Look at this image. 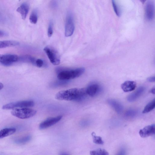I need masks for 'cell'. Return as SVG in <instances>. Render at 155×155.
<instances>
[{"label":"cell","instance_id":"6da1fadb","mask_svg":"<svg viewBox=\"0 0 155 155\" xmlns=\"http://www.w3.org/2000/svg\"><path fill=\"white\" fill-rule=\"evenodd\" d=\"M87 94L84 88H73L57 93L55 98L59 100L80 101L85 98Z\"/></svg>","mask_w":155,"mask_h":155},{"label":"cell","instance_id":"7a4b0ae2","mask_svg":"<svg viewBox=\"0 0 155 155\" xmlns=\"http://www.w3.org/2000/svg\"><path fill=\"white\" fill-rule=\"evenodd\" d=\"M85 71V69L83 67L72 70H63L59 73L57 78L60 80L62 81L73 79L80 76Z\"/></svg>","mask_w":155,"mask_h":155},{"label":"cell","instance_id":"3957f363","mask_svg":"<svg viewBox=\"0 0 155 155\" xmlns=\"http://www.w3.org/2000/svg\"><path fill=\"white\" fill-rule=\"evenodd\" d=\"M36 110L30 108H15L11 112L14 116L21 119L28 118L36 114Z\"/></svg>","mask_w":155,"mask_h":155},{"label":"cell","instance_id":"277c9868","mask_svg":"<svg viewBox=\"0 0 155 155\" xmlns=\"http://www.w3.org/2000/svg\"><path fill=\"white\" fill-rule=\"evenodd\" d=\"M35 103L32 101H24L11 103L3 106V109L8 110L17 108H29L34 107Z\"/></svg>","mask_w":155,"mask_h":155},{"label":"cell","instance_id":"5b68a950","mask_svg":"<svg viewBox=\"0 0 155 155\" xmlns=\"http://www.w3.org/2000/svg\"><path fill=\"white\" fill-rule=\"evenodd\" d=\"M51 63L54 65H59L60 62V55L57 51L50 47H46L44 49Z\"/></svg>","mask_w":155,"mask_h":155},{"label":"cell","instance_id":"8992f818","mask_svg":"<svg viewBox=\"0 0 155 155\" xmlns=\"http://www.w3.org/2000/svg\"><path fill=\"white\" fill-rule=\"evenodd\" d=\"M75 29L73 17L70 12L66 16L65 27V35L66 37H70L73 34Z\"/></svg>","mask_w":155,"mask_h":155},{"label":"cell","instance_id":"52a82bcc","mask_svg":"<svg viewBox=\"0 0 155 155\" xmlns=\"http://www.w3.org/2000/svg\"><path fill=\"white\" fill-rule=\"evenodd\" d=\"M19 60V57L15 54H0V63L4 65H11Z\"/></svg>","mask_w":155,"mask_h":155},{"label":"cell","instance_id":"ba28073f","mask_svg":"<svg viewBox=\"0 0 155 155\" xmlns=\"http://www.w3.org/2000/svg\"><path fill=\"white\" fill-rule=\"evenodd\" d=\"M62 116L50 118L42 122L39 126L40 129H44L50 127L58 122L62 118Z\"/></svg>","mask_w":155,"mask_h":155},{"label":"cell","instance_id":"9c48e42d","mask_svg":"<svg viewBox=\"0 0 155 155\" xmlns=\"http://www.w3.org/2000/svg\"><path fill=\"white\" fill-rule=\"evenodd\" d=\"M145 15L146 19L152 20L154 17V5L152 1H149L146 3L145 7Z\"/></svg>","mask_w":155,"mask_h":155},{"label":"cell","instance_id":"30bf717a","mask_svg":"<svg viewBox=\"0 0 155 155\" xmlns=\"http://www.w3.org/2000/svg\"><path fill=\"white\" fill-rule=\"evenodd\" d=\"M155 133V126L154 124L147 126L140 130L139 134L143 138H147L154 135Z\"/></svg>","mask_w":155,"mask_h":155},{"label":"cell","instance_id":"8fae6325","mask_svg":"<svg viewBox=\"0 0 155 155\" xmlns=\"http://www.w3.org/2000/svg\"><path fill=\"white\" fill-rule=\"evenodd\" d=\"M145 90L144 87H140L135 92L128 96L127 98L128 101L130 103L135 101L142 94Z\"/></svg>","mask_w":155,"mask_h":155},{"label":"cell","instance_id":"7c38bea8","mask_svg":"<svg viewBox=\"0 0 155 155\" xmlns=\"http://www.w3.org/2000/svg\"><path fill=\"white\" fill-rule=\"evenodd\" d=\"M100 90V87L99 85L96 84H93L87 87L86 89V92L87 95L91 97H93L99 93Z\"/></svg>","mask_w":155,"mask_h":155},{"label":"cell","instance_id":"4fadbf2b","mask_svg":"<svg viewBox=\"0 0 155 155\" xmlns=\"http://www.w3.org/2000/svg\"><path fill=\"white\" fill-rule=\"evenodd\" d=\"M136 83L133 81H127L121 85L122 89L125 92H128L134 90L136 87Z\"/></svg>","mask_w":155,"mask_h":155},{"label":"cell","instance_id":"5bb4252c","mask_svg":"<svg viewBox=\"0 0 155 155\" xmlns=\"http://www.w3.org/2000/svg\"><path fill=\"white\" fill-rule=\"evenodd\" d=\"M108 104L112 107L118 114L123 112V108L122 105L118 101L113 99H109L107 101Z\"/></svg>","mask_w":155,"mask_h":155},{"label":"cell","instance_id":"9a60e30c","mask_svg":"<svg viewBox=\"0 0 155 155\" xmlns=\"http://www.w3.org/2000/svg\"><path fill=\"white\" fill-rule=\"evenodd\" d=\"M29 10V6L27 3L22 4L17 9V12L20 14L22 19L25 20L28 13Z\"/></svg>","mask_w":155,"mask_h":155},{"label":"cell","instance_id":"2e32d148","mask_svg":"<svg viewBox=\"0 0 155 155\" xmlns=\"http://www.w3.org/2000/svg\"><path fill=\"white\" fill-rule=\"evenodd\" d=\"M19 43L14 40L0 41V49L18 46Z\"/></svg>","mask_w":155,"mask_h":155},{"label":"cell","instance_id":"e0dca14e","mask_svg":"<svg viewBox=\"0 0 155 155\" xmlns=\"http://www.w3.org/2000/svg\"><path fill=\"white\" fill-rule=\"evenodd\" d=\"M16 129L14 128H6L0 131V138L12 135L15 133Z\"/></svg>","mask_w":155,"mask_h":155},{"label":"cell","instance_id":"ac0fdd59","mask_svg":"<svg viewBox=\"0 0 155 155\" xmlns=\"http://www.w3.org/2000/svg\"><path fill=\"white\" fill-rule=\"evenodd\" d=\"M155 106V99H154L145 106L143 111V113L145 114L150 112L154 108Z\"/></svg>","mask_w":155,"mask_h":155},{"label":"cell","instance_id":"d6986e66","mask_svg":"<svg viewBox=\"0 0 155 155\" xmlns=\"http://www.w3.org/2000/svg\"><path fill=\"white\" fill-rule=\"evenodd\" d=\"M31 136L28 135L16 139L15 140V142L19 144H22L28 142L31 140Z\"/></svg>","mask_w":155,"mask_h":155},{"label":"cell","instance_id":"ffe728a7","mask_svg":"<svg viewBox=\"0 0 155 155\" xmlns=\"http://www.w3.org/2000/svg\"><path fill=\"white\" fill-rule=\"evenodd\" d=\"M90 155H109L108 153L105 149H99L90 151Z\"/></svg>","mask_w":155,"mask_h":155},{"label":"cell","instance_id":"44dd1931","mask_svg":"<svg viewBox=\"0 0 155 155\" xmlns=\"http://www.w3.org/2000/svg\"><path fill=\"white\" fill-rule=\"evenodd\" d=\"M112 4L115 12L116 15L118 17H121V11L120 6L115 1H112Z\"/></svg>","mask_w":155,"mask_h":155},{"label":"cell","instance_id":"7402d4cb","mask_svg":"<svg viewBox=\"0 0 155 155\" xmlns=\"http://www.w3.org/2000/svg\"><path fill=\"white\" fill-rule=\"evenodd\" d=\"M38 20V16L37 11L36 10L33 11L30 17L29 21L30 23L32 24H35L37 23Z\"/></svg>","mask_w":155,"mask_h":155},{"label":"cell","instance_id":"603a6c76","mask_svg":"<svg viewBox=\"0 0 155 155\" xmlns=\"http://www.w3.org/2000/svg\"><path fill=\"white\" fill-rule=\"evenodd\" d=\"M92 135L94 143L98 145H103V144L104 142L101 137L96 136L94 132L92 133Z\"/></svg>","mask_w":155,"mask_h":155},{"label":"cell","instance_id":"cb8c5ba5","mask_svg":"<svg viewBox=\"0 0 155 155\" xmlns=\"http://www.w3.org/2000/svg\"><path fill=\"white\" fill-rule=\"evenodd\" d=\"M138 114L137 110L134 109H130L127 111L125 114V116L128 118H133Z\"/></svg>","mask_w":155,"mask_h":155},{"label":"cell","instance_id":"d4e9b609","mask_svg":"<svg viewBox=\"0 0 155 155\" xmlns=\"http://www.w3.org/2000/svg\"><path fill=\"white\" fill-rule=\"evenodd\" d=\"M53 33V23L52 21L50 22L48 30V35L49 37H51Z\"/></svg>","mask_w":155,"mask_h":155},{"label":"cell","instance_id":"484cf974","mask_svg":"<svg viewBox=\"0 0 155 155\" xmlns=\"http://www.w3.org/2000/svg\"><path fill=\"white\" fill-rule=\"evenodd\" d=\"M44 63V62L42 60L40 59H37L36 62V65L39 68H41L43 65Z\"/></svg>","mask_w":155,"mask_h":155},{"label":"cell","instance_id":"4316f807","mask_svg":"<svg viewBox=\"0 0 155 155\" xmlns=\"http://www.w3.org/2000/svg\"><path fill=\"white\" fill-rule=\"evenodd\" d=\"M116 155H126V150L123 149H121Z\"/></svg>","mask_w":155,"mask_h":155},{"label":"cell","instance_id":"83f0119b","mask_svg":"<svg viewBox=\"0 0 155 155\" xmlns=\"http://www.w3.org/2000/svg\"><path fill=\"white\" fill-rule=\"evenodd\" d=\"M8 35V34L7 32L0 30V37H5Z\"/></svg>","mask_w":155,"mask_h":155},{"label":"cell","instance_id":"f1b7e54d","mask_svg":"<svg viewBox=\"0 0 155 155\" xmlns=\"http://www.w3.org/2000/svg\"><path fill=\"white\" fill-rule=\"evenodd\" d=\"M155 77L151 76L149 77L147 79V80L149 82L152 83L155 82Z\"/></svg>","mask_w":155,"mask_h":155},{"label":"cell","instance_id":"f546056e","mask_svg":"<svg viewBox=\"0 0 155 155\" xmlns=\"http://www.w3.org/2000/svg\"><path fill=\"white\" fill-rule=\"evenodd\" d=\"M150 93L153 94H155V88L154 87L152 88V89L150 91Z\"/></svg>","mask_w":155,"mask_h":155},{"label":"cell","instance_id":"4dcf8cb0","mask_svg":"<svg viewBox=\"0 0 155 155\" xmlns=\"http://www.w3.org/2000/svg\"><path fill=\"white\" fill-rule=\"evenodd\" d=\"M4 87L3 84L1 82H0V90H2Z\"/></svg>","mask_w":155,"mask_h":155},{"label":"cell","instance_id":"1f68e13d","mask_svg":"<svg viewBox=\"0 0 155 155\" xmlns=\"http://www.w3.org/2000/svg\"><path fill=\"white\" fill-rule=\"evenodd\" d=\"M60 155H69L65 153H62Z\"/></svg>","mask_w":155,"mask_h":155}]
</instances>
